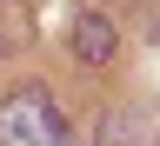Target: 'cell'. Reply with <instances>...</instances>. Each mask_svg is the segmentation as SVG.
<instances>
[{
    "mask_svg": "<svg viewBox=\"0 0 160 146\" xmlns=\"http://www.w3.org/2000/svg\"><path fill=\"white\" fill-rule=\"evenodd\" d=\"M153 146H160V139H153Z\"/></svg>",
    "mask_w": 160,
    "mask_h": 146,
    "instance_id": "277c9868",
    "label": "cell"
},
{
    "mask_svg": "<svg viewBox=\"0 0 160 146\" xmlns=\"http://www.w3.org/2000/svg\"><path fill=\"white\" fill-rule=\"evenodd\" d=\"M113 47H120V40H113V20H107V13H80V20H73V53L87 60V67H107Z\"/></svg>",
    "mask_w": 160,
    "mask_h": 146,
    "instance_id": "7a4b0ae2",
    "label": "cell"
},
{
    "mask_svg": "<svg viewBox=\"0 0 160 146\" xmlns=\"http://www.w3.org/2000/svg\"><path fill=\"white\" fill-rule=\"evenodd\" d=\"M0 146H73L47 87H13L0 100Z\"/></svg>",
    "mask_w": 160,
    "mask_h": 146,
    "instance_id": "6da1fadb",
    "label": "cell"
},
{
    "mask_svg": "<svg viewBox=\"0 0 160 146\" xmlns=\"http://www.w3.org/2000/svg\"><path fill=\"white\" fill-rule=\"evenodd\" d=\"M93 146H133V120H127V113L113 106L107 120H100V139H93Z\"/></svg>",
    "mask_w": 160,
    "mask_h": 146,
    "instance_id": "3957f363",
    "label": "cell"
}]
</instances>
